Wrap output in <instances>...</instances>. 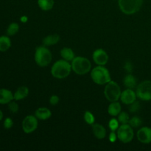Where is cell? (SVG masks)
Here are the masks:
<instances>
[{
  "label": "cell",
  "mask_w": 151,
  "mask_h": 151,
  "mask_svg": "<svg viewBox=\"0 0 151 151\" xmlns=\"http://www.w3.org/2000/svg\"><path fill=\"white\" fill-rule=\"evenodd\" d=\"M72 71V65L69 61L63 60H57L51 68V74L54 78L58 79H63L70 75Z\"/></svg>",
  "instance_id": "6da1fadb"
},
{
  "label": "cell",
  "mask_w": 151,
  "mask_h": 151,
  "mask_svg": "<svg viewBox=\"0 0 151 151\" xmlns=\"http://www.w3.org/2000/svg\"><path fill=\"white\" fill-rule=\"evenodd\" d=\"M91 78L98 85H105L111 81L110 72L104 66H97L91 70Z\"/></svg>",
  "instance_id": "7a4b0ae2"
},
{
  "label": "cell",
  "mask_w": 151,
  "mask_h": 151,
  "mask_svg": "<svg viewBox=\"0 0 151 151\" xmlns=\"http://www.w3.org/2000/svg\"><path fill=\"white\" fill-rule=\"evenodd\" d=\"M34 58L38 66L45 67L51 63L52 55L46 46H40L35 50Z\"/></svg>",
  "instance_id": "3957f363"
},
{
  "label": "cell",
  "mask_w": 151,
  "mask_h": 151,
  "mask_svg": "<svg viewBox=\"0 0 151 151\" xmlns=\"http://www.w3.org/2000/svg\"><path fill=\"white\" fill-rule=\"evenodd\" d=\"M72 69L79 75H84L88 73L91 68V64L88 58L81 56L75 57L72 61Z\"/></svg>",
  "instance_id": "277c9868"
},
{
  "label": "cell",
  "mask_w": 151,
  "mask_h": 151,
  "mask_svg": "<svg viewBox=\"0 0 151 151\" xmlns=\"http://www.w3.org/2000/svg\"><path fill=\"white\" fill-rule=\"evenodd\" d=\"M119 9L126 15H132L139 11L143 4V0H119Z\"/></svg>",
  "instance_id": "5b68a950"
},
{
  "label": "cell",
  "mask_w": 151,
  "mask_h": 151,
  "mask_svg": "<svg viewBox=\"0 0 151 151\" xmlns=\"http://www.w3.org/2000/svg\"><path fill=\"white\" fill-rule=\"evenodd\" d=\"M121 94H122L121 88L117 83L111 81L106 84L104 88V95L109 101H118L119 99H120Z\"/></svg>",
  "instance_id": "8992f818"
},
{
  "label": "cell",
  "mask_w": 151,
  "mask_h": 151,
  "mask_svg": "<svg viewBox=\"0 0 151 151\" xmlns=\"http://www.w3.org/2000/svg\"><path fill=\"white\" fill-rule=\"evenodd\" d=\"M117 138L123 143H129L133 140L134 133L133 128L129 124H122L117 129Z\"/></svg>",
  "instance_id": "52a82bcc"
},
{
  "label": "cell",
  "mask_w": 151,
  "mask_h": 151,
  "mask_svg": "<svg viewBox=\"0 0 151 151\" xmlns=\"http://www.w3.org/2000/svg\"><path fill=\"white\" fill-rule=\"evenodd\" d=\"M136 94L142 101L151 100V81H145L137 86Z\"/></svg>",
  "instance_id": "ba28073f"
},
{
  "label": "cell",
  "mask_w": 151,
  "mask_h": 151,
  "mask_svg": "<svg viewBox=\"0 0 151 151\" xmlns=\"http://www.w3.org/2000/svg\"><path fill=\"white\" fill-rule=\"evenodd\" d=\"M38 118L33 115H28L22 121V130L25 134H31L38 128Z\"/></svg>",
  "instance_id": "9c48e42d"
},
{
  "label": "cell",
  "mask_w": 151,
  "mask_h": 151,
  "mask_svg": "<svg viewBox=\"0 0 151 151\" xmlns=\"http://www.w3.org/2000/svg\"><path fill=\"white\" fill-rule=\"evenodd\" d=\"M93 60L97 66H104L109 61V55L103 49H97L93 52Z\"/></svg>",
  "instance_id": "30bf717a"
},
{
  "label": "cell",
  "mask_w": 151,
  "mask_h": 151,
  "mask_svg": "<svg viewBox=\"0 0 151 151\" xmlns=\"http://www.w3.org/2000/svg\"><path fill=\"white\" fill-rule=\"evenodd\" d=\"M137 139L143 144L151 143V128L142 127L140 128L137 134Z\"/></svg>",
  "instance_id": "8fae6325"
},
{
  "label": "cell",
  "mask_w": 151,
  "mask_h": 151,
  "mask_svg": "<svg viewBox=\"0 0 151 151\" xmlns=\"http://www.w3.org/2000/svg\"><path fill=\"white\" fill-rule=\"evenodd\" d=\"M137 94L132 88H127L125 91H122L120 96V100L122 103L125 105H130L137 100Z\"/></svg>",
  "instance_id": "7c38bea8"
},
{
  "label": "cell",
  "mask_w": 151,
  "mask_h": 151,
  "mask_svg": "<svg viewBox=\"0 0 151 151\" xmlns=\"http://www.w3.org/2000/svg\"><path fill=\"white\" fill-rule=\"evenodd\" d=\"M13 100V94L10 90L7 88H0V104H8Z\"/></svg>",
  "instance_id": "4fadbf2b"
},
{
  "label": "cell",
  "mask_w": 151,
  "mask_h": 151,
  "mask_svg": "<svg viewBox=\"0 0 151 151\" xmlns=\"http://www.w3.org/2000/svg\"><path fill=\"white\" fill-rule=\"evenodd\" d=\"M91 128H92L93 134L95 136L96 138H97L98 139H103L106 137V130L103 125H100V124L94 123L91 125Z\"/></svg>",
  "instance_id": "5bb4252c"
},
{
  "label": "cell",
  "mask_w": 151,
  "mask_h": 151,
  "mask_svg": "<svg viewBox=\"0 0 151 151\" xmlns=\"http://www.w3.org/2000/svg\"><path fill=\"white\" fill-rule=\"evenodd\" d=\"M29 94V88L25 86L19 87L16 91L13 94V97L14 100L16 101H19V100H24L26 98Z\"/></svg>",
  "instance_id": "9a60e30c"
},
{
  "label": "cell",
  "mask_w": 151,
  "mask_h": 151,
  "mask_svg": "<svg viewBox=\"0 0 151 151\" xmlns=\"http://www.w3.org/2000/svg\"><path fill=\"white\" fill-rule=\"evenodd\" d=\"M35 116L38 118V119H41V120H46V119H48L51 117L52 116V112L47 108L41 107L38 108L35 112Z\"/></svg>",
  "instance_id": "2e32d148"
},
{
  "label": "cell",
  "mask_w": 151,
  "mask_h": 151,
  "mask_svg": "<svg viewBox=\"0 0 151 151\" xmlns=\"http://www.w3.org/2000/svg\"><path fill=\"white\" fill-rule=\"evenodd\" d=\"M122 110V106L118 101L111 102L108 107V113L112 116H117Z\"/></svg>",
  "instance_id": "e0dca14e"
},
{
  "label": "cell",
  "mask_w": 151,
  "mask_h": 151,
  "mask_svg": "<svg viewBox=\"0 0 151 151\" xmlns=\"http://www.w3.org/2000/svg\"><path fill=\"white\" fill-rule=\"evenodd\" d=\"M60 41V36L58 34H52L46 36L43 39L42 43L43 45L46 47H50V46H53L59 42Z\"/></svg>",
  "instance_id": "ac0fdd59"
},
{
  "label": "cell",
  "mask_w": 151,
  "mask_h": 151,
  "mask_svg": "<svg viewBox=\"0 0 151 151\" xmlns=\"http://www.w3.org/2000/svg\"><path fill=\"white\" fill-rule=\"evenodd\" d=\"M123 83L128 88H134L137 87V78L131 73H128L123 79Z\"/></svg>",
  "instance_id": "d6986e66"
},
{
  "label": "cell",
  "mask_w": 151,
  "mask_h": 151,
  "mask_svg": "<svg viewBox=\"0 0 151 151\" xmlns=\"http://www.w3.org/2000/svg\"><path fill=\"white\" fill-rule=\"evenodd\" d=\"M60 56L63 60H66V61H72L73 59L75 58V53H74L73 50L69 47H64L60 50Z\"/></svg>",
  "instance_id": "ffe728a7"
},
{
  "label": "cell",
  "mask_w": 151,
  "mask_h": 151,
  "mask_svg": "<svg viewBox=\"0 0 151 151\" xmlns=\"http://www.w3.org/2000/svg\"><path fill=\"white\" fill-rule=\"evenodd\" d=\"M11 47V41L7 35L0 36V52H4Z\"/></svg>",
  "instance_id": "44dd1931"
},
{
  "label": "cell",
  "mask_w": 151,
  "mask_h": 151,
  "mask_svg": "<svg viewBox=\"0 0 151 151\" xmlns=\"http://www.w3.org/2000/svg\"><path fill=\"white\" fill-rule=\"evenodd\" d=\"M54 0H38V5L41 10L49 11L54 7Z\"/></svg>",
  "instance_id": "7402d4cb"
},
{
  "label": "cell",
  "mask_w": 151,
  "mask_h": 151,
  "mask_svg": "<svg viewBox=\"0 0 151 151\" xmlns=\"http://www.w3.org/2000/svg\"><path fill=\"white\" fill-rule=\"evenodd\" d=\"M19 30V25L16 22L10 24L9 26L7 27V34L8 36H13L15 35L16 33H18Z\"/></svg>",
  "instance_id": "603a6c76"
},
{
  "label": "cell",
  "mask_w": 151,
  "mask_h": 151,
  "mask_svg": "<svg viewBox=\"0 0 151 151\" xmlns=\"http://www.w3.org/2000/svg\"><path fill=\"white\" fill-rule=\"evenodd\" d=\"M83 118L86 123H87L88 125H92L95 122V117H94V114L91 112L88 111H85L83 115Z\"/></svg>",
  "instance_id": "cb8c5ba5"
},
{
  "label": "cell",
  "mask_w": 151,
  "mask_h": 151,
  "mask_svg": "<svg viewBox=\"0 0 151 151\" xmlns=\"http://www.w3.org/2000/svg\"><path fill=\"white\" fill-rule=\"evenodd\" d=\"M128 124L133 128H137L141 126L142 124V120L139 117H138V116H133L132 118H130Z\"/></svg>",
  "instance_id": "d4e9b609"
},
{
  "label": "cell",
  "mask_w": 151,
  "mask_h": 151,
  "mask_svg": "<svg viewBox=\"0 0 151 151\" xmlns=\"http://www.w3.org/2000/svg\"><path fill=\"white\" fill-rule=\"evenodd\" d=\"M117 119L119 122V123H121V125H122V124H128L130 120L129 114H128L127 112L121 111L120 113H119V114L118 115Z\"/></svg>",
  "instance_id": "484cf974"
},
{
  "label": "cell",
  "mask_w": 151,
  "mask_h": 151,
  "mask_svg": "<svg viewBox=\"0 0 151 151\" xmlns=\"http://www.w3.org/2000/svg\"><path fill=\"white\" fill-rule=\"evenodd\" d=\"M119 127V122L118 119L115 118H112L109 120V128L111 131H116Z\"/></svg>",
  "instance_id": "4316f807"
},
{
  "label": "cell",
  "mask_w": 151,
  "mask_h": 151,
  "mask_svg": "<svg viewBox=\"0 0 151 151\" xmlns=\"http://www.w3.org/2000/svg\"><path fill=\"white\" fill-rule=\"evenodd\" d=\"M140 108H141V106H140V103L138 101H134V103H131V104L129 105V111L131 113L134 114V113H137L139 111Z\"/></svg>",
  "instance_id": "83f0119b"
},
{
  "label": "cell",
  "mask_w": 151,
  "mask_h": 151,
  "mask_svg": "<svg viewBox=\"0 0 151 151\" xmlns=\"http://www.w3.org/2000/svg\"><path fill=\"white\" fill-rule=\"evenodd\" d=\"M8 109L10 110V111L13 114H16L18 111H19V105L16 103V102L13 101L12 100L11 102L8 103Z\"/></svg>",
  "instance_id": "f1b7e54d"
},
{
  "label": "cell",
  "mask_w": 151,
  "mask_h": 151,
  "mask_svg": "<svg viewBox=\"0 0 151 151\" xmlns=\"http://www.w3.org/2000/svg\"><path fill=\"white\" fill-rule=\"evenodd\" d=\"M3 125H4V128H5V129H10V128L13 126V119L10 117L6 118V119H4Z\"/></svg>",
  "instance_id": "f546056e"
},
{
  "label": "cell",
  "mask_w": 151,
  "mask_h": 151,
  "mask_svg": "<svg viewBox=\"0 0 151 151\" xmlns=\"http://www.w3.org/2000/svg\"><path fill=\"white\" fill-rule=\"evenodd\" d=\"M59 97L57 95H52L50 98V103L52 106H56L59 103Z\"/></svg>",
  "instance_id": "4dcf8cb0"
},
{
  "label": "cell",
  "mask_w": 151,
  "mask_h": 151,
  "mask_svg": "<svg viewBox=\"0 0 151 151\" xmlns=\"http://www.w3.org/2000/svg\"><path fill=\"white\" fill-rule=\"evenodd\" d=\"M118 139L117 138V134H116V133H115V131H111V132L110 133V134H109V142L111 143H114L116 141V139Z\"/></svg>",
  "instance_id": "1f68e13d"
},
{
  "label": "cell",
  "mask_w": 151,
  "mask_h": 151,
  "mask_svg": "<svg viewBox=\"0 0 151 151\" xmlns=\"http://www.w3.org/2000/svg\"><path fill=\"white\" fill-rule=\"evenodd\" d=\"M124 69H125V71H126L128 73H131L133 71V65L132 63H131V62L127 61L126 63H125V65H124Z\"/></svg>",
  "instance_id": "d6a6232c"
},
{
  "label": "cell",
  "mask_w": 151,
  "mask_h": 151,
  "mask_svg": "<svg viewBox=\"0 0 151 151\" xmlns=\"http://www.w3.org/2000/svg\"><path fill=\"white\" fill-rule=\"evenodd\" d=\"M21 21H22V22H26L27 21V17H26V16H23V17L21 18Z\"/></svg>",
  "instance_id": "836d02e7"
},
{
  "label": "cell",
  "mask_w": 151,
  "mask_h": 151,
  "mask_svg": "<svg viewBox=\"0 0 151 151\" xmlns=\"http://www.w3.org/2000/svg\"><path fill=\"white\" fill-rule=\"evenodd\" d=\"M3 116H4V114H3V112L1 111V109H0V121L2 120Z\"/></svg>",
  "instance_id": "e575fe53"
}]
</instances>
